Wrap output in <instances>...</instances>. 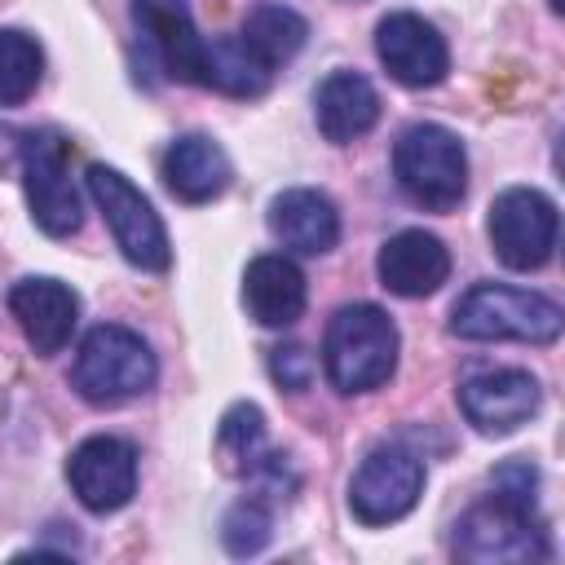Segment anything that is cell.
Here are the masks:
<instances>
[{"label": "cell", "instance_id": "cell-1", "mask_svg": "<svg viewBox=\"0 0 565 565\" xmlns=\"http://www.w3.org/2000/svg\"><path fill=\"white\" fill-rule=\"evenodd\" d=\"M397 327L380 305H344L327 322L322 366L340 393H371L397 366Z\"/></svg>", "mask_w": 565, "mask_h": 565}, {"label": "cell", "instance_id": "cell-2", "mask_svg": "<svg viewBox=\"0 0 565 565\" xmlns=\"http://www.w3.org/2000/svg\"><path fill=\"white\" fill-rule=\"evenodd\" d=\"M565 327V313L556 300L503 282H477L459 296L450 309V331L459 340H525V344H552Z\"/></svg>", "mask_w": 565, "mask_h": 565}, {"label": "cell", "instance_id": "cell-3", "mask_svg": "<svg viewBox=\"0 0 565 565\" xmlns=\"http://www.w3.org/2000/svg\"><path fill=\"white\" fill-rule=\"evenodd\" d=\"M154 375H159V362L150 344L119 322L93 327L71 366V384L88 406H124L141 397L154 384Z\"/></svg>", "mask_w": 565, "mask_h": 565}, {"label": "cell", "instance_id": "cell-4", "mask_svg": "<svg viewBox=\"0 0 565 565\" xmlns=\"http://www.w3.org/2000/svg\"><path fill=\"white\" fill-rule=\"evenodd\" d=\"M393 177L411 203L428 212H450L468 190L463 141L441 124H411L393 146Z\"/></svg>", "mask_w": 565, "mask_h": 565}, {"label": "cell", "instance_id": "cell-5", "mask_svg": "<svg viewBox=\"0 0 565 565\" xmlns=\"http://www.w3.org/2000/svg\"><path fill=\"white\" fill-rule=\"evenodd\" d=\"M455 556L468 565H530L547 556V534L530 503L494 494L459 516Z\"/></svg>", "mask_w": 565, "mask_h": 565}, {"label": "cell", "instance_id": "cell-6", "mask_svg": "<svg viewBox=\"0 0 565 565\" xmlns=\"http://www.w3.org/2000/svg\"><path fill=\"white\" fill-rule=\"evenodd\" d=\"M88 194H93L97 212L106 216L115 247L124 252L128 265L150 269V274H163L172 265V247H168V230H163L159 212L119 168L93 163L88 168Z\"/></svg>", "mask_w": 565, "mask_h": 565}, {"label": "cell", "instance_id": "cell-7", "mask_svg": "<svg viewBox=\"0 0 565 565\" xmlns=\"http://www.w3.org/2000/svg\"><path fill=\"white\" fill-rule=\"evenodd\" d=\"M18 163H22V185H26L31 221L49 238L75 234L79 221H84V207H79V190H75L71 168H66V141L53 137V132H26Z\"/></svg>", "mask_w": 565, "mask_h": 565}, {"label": "cell", "instance_id": "cell-8", "mask_svg": "<svg viewBox=\"0 0 565 565\" xmlns=\"http://www.w3.org/2000/svg\"><path fill=\"white\" fill-rule=\"evenodd\" d=\"M490 247L508 269H543L556 247V203L530 185H512L490 203Z\"/></svg>", "mask_w": 565, "mask_h": 565}, {"label": "cell", "instance_id": "cell-9", "mask_svg": "<svg viewBox=\"0 0 565 565\" xmlns=\"http://www.w3.org/2000/svg\"><path fill=\"white\" fill-rule=\"evenodd\" d=\"M424 494V463L406 446H375L353 481H349V512L362 525H393L402 521Z\"/></svg>", "mask_w": 565, "mask_h": 565}, {"label": "cell", "instance_id": "cell-10", "mask_svg": "<svg viewBox=\"0 0 565 565\" xmlns=\"http://www.w3.org/2000/svg\"><path fill=\"white\" fill-rule=\"evenodd\" d=\"M543 388L530 371L499 366V371H472L459 380V411L463 419L486 437H508L521 424L539 415Z\"/></svg>", "mask_w": 565, "mask_h": 565}, {"label": "cell", "instance_id": "cell-11", "mask_svg": "<svg viewBox=\"0 0 565 565\" xmlns=\"http://www.w3.org/2000/svg\"><path fill=\"white\" fill-rule=\"evenodd\" d=\"M66 481L88 512H119L137 494V450L110 433L84 437L66 459Z\"/></svg>", "mask_w": 565, "mask_h": 565}, {"label": "cell", "instance_id": "cell-12", "mask_svg": "<svg viewBox=\"0 0 565 565\" xmlns=\"http://www.w3.org/2000/svg\"><path fill=\"white\" fill-rule=\"evenodd\" d=\"M375 53H380L384 71L406 88H433V84H441L446 66H450L446 40L419 13H388L375 26Z\"/></svg>", "mask_w": 565, "mask_h": 565}, {"label": "cell", "instance_id": "cell-13", "mask_svg": "<svg viewBox=\"0 0 565 565\" xmlns=\"http://www.w3.org/2000/svg\"><path fill=\"white\" fill-rule=\"evenodd\" d=\"M380 282L402 300H424L450 278V252L428 230H402L393 234L375 256Z\"/></svg>", "mask_w": 565, "mask_h": 565}, {"label": "cell", "instance_id": "cell-14", "mask_svg": "<svg viewBox=\"0 0 565 565\" xmlns=\"http://www.w3.org/2000/svg\"><path fill=\"white\" fill-rule=\"evenodd\" d=\"M9 313L18 318L26 344L49 358V353L66 349V340L79 322V296L57 278H22L9 291Z\"/></svg>", "mask_w": 565, "mask_h": 565}, {"label": "cell", "instance_id": "cell-15", "mask_svg": "<svg viewBox=\"0 0 565 565\" xmlns=\"http://www.w3.org/2000/svg\"><path fill=\"white\" fill-rule=\"evenodd\" d=\"M132 22L172 79L199 84L203 35L194 31V13L185 0H132Z\"/></svg>", "mask_w": 565, "mask_h": 565}, {"label": "cell", "instance_id": "cell-16", "mask_svg": "<svg viewBox=\"0 0 565 565\" xmlns=\"http://www.w3.org/2000/svg\"><path fill=\"white\" fill-rule=\"evenodd\" d=\"M313 119L327 141L349 146L353 137L371 132L380 119V93L358 71H331L313 93Z\"/></svg>", "mask_w": 565, "mask_h": 565}, {"label": "cell", "instance_id": "cell-17", "mask_svg": "<svg viewBox=\"0 0 565 565\" xmlns=\"http://www.w3.org/2000/svg\"><path fill=\"white\" fill-rule=\"evenodd\" d=\"M269 230L278 234L282 247L322 256L340 243V212L322 190H282L269 203Z\"/></svg>", "mask_w": 565, "mask_h": 565}, {"label": "cell", "instance_id": "cell-18", "mask_svg": "<svg viewBox=\"0 0 565 565\" xmlns=\"http://www.w3.org/2000/svg\"><path fill=\"white\" fill-rule=\"evenodd\" d=\"M230 177V154L203 132H185L163 150V185L181 203H207L225 194Z\"/></svg>", "mask_w": 565, "mask_h": 565}, {"label": "cell", "instance_id": "cell-19", "mask_svg": "<svg viewBox=\"0 0 565 565\" xmlns=\"http://www.w3.org/2000/svg\"><path fill=\"white\" fill-rule=\"evenodd\" d=\"M305 274L287 256H256L243 274V305L260 327H291L305 313Z\"/></svg>", "mask_w": 565, "mask_h": 565}, {"label": "cell", "instance_id": "cell-20", "mask_svg": "<svg viewBox=\"0 0 565 565\" xmlns=\"http://www.w3.org/2000/svg\"><path fill=\"white\" fill-rule=\"evenodd\" d=\"M305 35H309V26H305V18L296 13V9H287V4H274V0H265V4H256V9H247V18H243V31H238V40H243V49L260 62V66H282L287 57H296L300 53V44H305Z\"/></svg>", "mask_w": 565, "mask_h": 565}, {"label": "cell", "instance_id": "cell-21", "mask_svg": "<svg viewBox=\"0 0 565 565\" xmlns=\"http://www.w3.org/2000/svg\"><path fill=\"white\" fill-rule=\"evenodd\" d=\"M269 66H260L238 35H221V40H203V57H199V84L221 88L230 97H260L269 88Z\"/></svg>", "mask_w": 565, "mask_h": 565}, {"label": "cell", "instance_id": "cell-22", "mask_svg": "<svg viewBox=\"0 0 565 565\" xmlns=\"http://www.w3.org/2000/svg\"><path fill=\"white\" fill-rule=\"evenodd\" d=\"M216 455H221L225 472H238V477H252L260 468V459H265V419L252 402H234L221 415Z\"/></svg>", "mask_w": 565, "mask_h": 565}, {"label": "cell", "instance_id": "cell-23", "mask_svg": "<svg viewBox=\"0 0 565 565\" xmlns=\"http://www.w3.org/2000/svg\"><path fill=\"white\" fill-rule=\"evenodd\" d=\"M44 75V53L35 35L0 26V106H22Z\"/></svg>", "mask_w": 565, "mask_h": 565}, {"label": "cell", "instance_id": "cell-24", "mask_svg": "<svg viewBox=\"0 0 565 565\" xmlns=\"http://www.w3.org/2000/svg\"><path fill=\"white\" fill-rule=\"evenodd\" d=\"M274 534V516L260 499H238L221 521V543L230 556H256Z\"/></svg>", "mask_w": 565, "mask_h": 565}, {"label": "cell", "instance_id": "cell-25", "mask_svg": "<svg viewBox=\"0 0 565 565\" xmlns=\"http://www.w3.org/2000/svg\"><path fill=\"white\" fill-rule=\"evenodd\" d=\"M269 371H274V380H278L282 388L300 393V388L309 384V375H313V362H309V353H305L300 344H282V349H274Z\"/></svg>", "mask_w": 565, "mask_h": 565}, {"label": "cell", "instance_id": "cell-26", "mask_svg": "<svg viewBox=\"0 0 565 565\" xmlns=\"http://www.w3.org/2000/svg\"><path fill=\"white\" fill-rule=\"evenodd\" d=\"M534 468L530 463H503L499 472H494V486H499V494L503 499H516V503H534Z\"/></svg>", "mask_w": 565, "mask_h": 565}, {"label": "cell", "instance_id": "cell-27", "mask_svg": "<svg viewBox=\"0 0 565 565\" xmlns=\"http://www.w3.org/2000/svg\"><path fill=\"white\" fill-rule=\"evenodd\" d=\"M18 159H22V132H13V128L0 124V172H9Z\"/></svg>", "mask_w": 565, "mask_h": 565}, {"label": "cell", "instance_id": "cell-28", "mask_svg": "<svg viewBox=\"0 0 565 565\" xmlns=\"http://www.w3.org/2000/svg\"><path fill=\"white\" fill-rule=\"evenodd\" d=\"M547 4H552V9H556V13H561V9H565V0H547Z\"/></svg>", "mask_w": 565, "mask_h": 565}]
</instances>
